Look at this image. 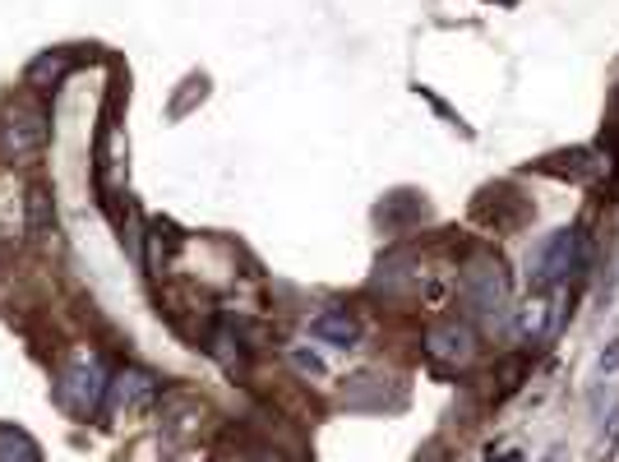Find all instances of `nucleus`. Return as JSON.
Returning a JSON list of instances; mask_svg holds the SVG:
<instances>
[{
    "mask_svg": "<svg viewBox=\"0 0 619 462\" xmlns=\"http://www.w3.org/2000/svg\"><path fill=\"white\" fill-rule=\"evenodd\" d=\"M430 356H440V361H468L472 356V333L458 328V324L435 328V337H430Z\"/></svg>",
    "mask_w": 619,
    "mask_h": 462,
    "instance_id": "obj_4",
    "label": "nucleus"
},
{
    "mask_svg": "<svg viewBox=\"0 0 619 462\" xmlns=\"http://www.w3.org/2000/svg\"><path fill=\"white\" fill-rule=\"evenodd\" d=\"M47 139V120L42 111H28V107H14L6 120H0V153L6 158H33Z\"/></svg>",
    "mask_w": 619,
    "mask_h": 462,
    "instance_id": "obj_2",
    "label": "nucleus"
},
{
    "mask_svg": "<svg viewBox=\"0 0 619 462\" xmlns=\"http://www.w3.org/2000/svg\"><path fill=\"white\" fill-rule=\"evenodd\" d=\"M425 462H440V458H435V453H430V458H425Z\"/></svg>",
    "mask_w": 619,
    "mask_h": 462,
    "instance_id": "obj_9",
    "label": "nucleus"
},
{
    "mask_svg": "<svg viewBox=\"0 0 619 462\" xmlns=\"http://www.w3.org/2000/svg\"><path fill=\"white\" fill-rule=\"evenodd\" d=\"M70 380H75V384H70V403H75L79 412H88L92 403H98V393H102V375H98V365H79Z\"/></svg>",
    "mask_w": 619,
    "mask_h": 462,
    "instance_id": "obj_5",
    "label": "nucleus"
},
{
    "mask_svg": "<svg viewBox=\"0 0 619 462\" xmlns=\"http://www.w3.org/2000/svg\"><path fill=\"white\" fill-rule=\"evenodd\" d=\"M296 365H301V370H310V375H320V370H324V365H320L315 356H310V352H296Z\"/></svg>",
    "mask_w": 619,
    "mask_h": 462,
    "instance_id": "obj_8",
    "label": "nucleus"
},
{
    "mask_svg": "<svg viewBox=\"0 0 619 462\" xmlns=\"http://www.w3.org/2000/svg\"><path fill=\"white\" fill-rule=\"evenodd\" d=\"M573 268H582V236L569 227V232H554L550 240H541V250L532 259V283L554 287V283H564Z\"/></svg>",
    "mask_w": 619,
    "mask_h": 462,
    "instance_id": "obj_1",
    "label": "nucleus"
},
{
    "mask_svg": "<svg viewBox=\"0 0 619 462\" xmlns=\"http://www.w3.org/2000/svg\"><path fill=\"white\" fill-rule=\"evenodd\" d=\"M615 370H619V337L601 352V375H615Z\"/></svg>",
    "mask_w": 619,
    "mask_h": 462,
    "instance_id": "obj_7",
    "label": "nucleus"
},
{
    "mask_svg": "<svg viewBox=\"0 0 619 462\" xmlns=\"http://www.w3.org/2000/svg\"><path fill=\"white\" fill-rule=\"evenodd\" d=\"M310 328H315V337H324V343H333V347H356V337H361V328H356V320L347 311H324Z\"/></svg>",
    "mask_w": 619,
    "mask_h": 462,
    "instance_id": "obj_3",
    "label": "nucleus"
},
{
    "mask_svg": "<svg viewBox=\"0 0 619 462\" xmlns=\"http://www.w3.org/2000/svg\"><path fill=\"white\" fill-rule=\"evenodd\" d=\"M116 397H120V407H144L153 397V380L139 375V370H130V375L116 380Z\"/></svg>",
    "mask_w": 619,
    "mask_h": 462,
    "instance_id": "obj_6",
    "label": "nucleus"
}]
</instances>
